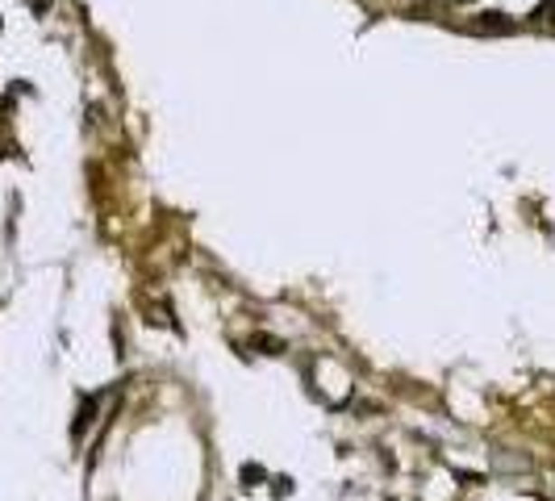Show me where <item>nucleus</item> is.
Masks as SVG:
<instances>
[{
  "label": "nucleus",
  "instance_id": "f03ea898",
  "mask_svg": "<svg viewBox=\"0 0 555 501\" xmlns=\"http://www.w3.org/2000/svg\"><path fill=\"white\" fill-rule=\"evenodd\" d=\"M92 418H97V397H88V402L84 405H80V418H76V426H71V435H84V426L88 422H92Z\"/></svg>",
  "mask_w": 555,
  "mask_h": 501
},
{
  "label": "nucleus",
  "instance_id": "f257e3e1",
  "mask_svg": "<svg viewBox=\"0 0 555 501\" xmlns=\"http://www.w3.org/2000/svg\"><path fill=\"white\" fill-rule=\"evenodd\" d=\"M476 33H518V22L505 17V13H480L476 17Z\"/></svg>",
  "mask_w": 555,
  "mask_h": 501
},
{
  "label": "nucleus",
  "instance_id": "7ed1b4c3",
  "mask_svg": "<svg viewBox=\"0 0 555 501\" xmlns=\"http://www.w3.org/2000/svg\"><path fill=\"white\" fill-rule=\"evenodd\" d=\"M263 477H268V472H263L259 464H247V468H242V480H247V485H259Z\"/></svg>",
  "mask_w": 555,
  "mask_h": 501
}]
</instances>
